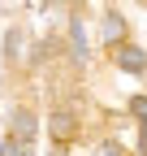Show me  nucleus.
Here are the masks:
<instances>
[{"label":"nucleus","mask_w":147,"mask_h":156,"mask_svg":"<svg viewBox=\"0 0 147 156\" xmlns=\"http://www.w3.org/2000/svg\"><path fill=\"white\" fill-rule=\"evenodd\" d=\"M48 130H52V143H69L74 139V130H78V122H74V113L69 108H56L48 117Z\"/></svg>","instance_id":"1"},{"label":"nucleus","mask_w":147,"mask_h":156,"mask_svg":"<svg viewBox=\"0 0 147 156\" xmlns=\"http://www.w3.org/2000/svg\"><path fill=\"white\" fill-rule=\"evenodd\" d=\"M117 65H121L125 74H143V69H147V56H143V48H134V44H121V48H117Z\"/></svg>","instance_id":"2"},{"label":"nucleus","mask_w":147,"mask_h":156,"mask_svg":"<svg viewBox=\"0 0 147 156\" xmlns=\"http://www.w3.org/2000/svg\"><path fill=\"white\" fill-rule=\"evenodd\" d=\"M5 56H9V61H17V65L26 61V35H22V26H13V30L5 35Z\"/></svg>","instance_id":"3"},{"label":"nucleus","mask_w":147,"mask_h":156,"mask_svg":"<svg viewBox=\"0 0 147 156\" xmlns=\"http://www.w3.org/2000/svg\"><path fill=\"white\" fill-rule=\"evenodd\" d=\"M13 139H17V143H22V147H26V143L35 139V117H30L26 108H22V113H17V117H13Z\"/></svg>","instance_id":"4"},{"label":"nucleus","mask_w":147,"mask_h":156,"mask_svg":"<svg viewBox=\"0 0 147 156\" xmlns=\"http://www.w3.org/2000/svg\"><path fill=\"white\" fill-rule=\"evenodd\" d=\"M121 39H125V17L108 13L104 17V44H121Z\"/></svg>","instance_id":"5"},{"label":"nucleus","mask_w":147,"mask_h":156,"mask_svg":"<svg viewBox=\"0 0 147 156\" xmlns=\"http://www.w3.org/2000/svg\"><path fill=\"white\" fill-rule=\"evenodd\" d=\"M69 44H74V61H87V35H82V22L69 26Z\"/></svg>","instance_id":"6"},{"label":"nucleus","mask_w":147,"mask_h":156,"mask_svg":"<svg viewBox=\"0 0 147 156\" xmlns=\"http://www.w3.org/2000/svg\"><path fill=\"white\" fill-rule=\"evenodd\" d=\"M130 113L138 117V122H147V95H134V100H130Z\"/></svg>","instance_id":"7"},{"label":"nucleus","mask_w":147,"mask_h":156,"mask_svg":"<svg viewBox=\"0 0 147 156\" xmlns=\"http://www.w3.org/2000/svg\"><path fill=\"white\" fill-rule=\"evenodd\" d=\"M95 156H125V152H121L117 143H100V147H95Z\"/></svg>","instance_id":"8"},{"label":"nucleus","mask_w":147,"mask_h":156,"mask_svg":"<svg viewBox=\"0 0 147 156\" xmlns=\"http://www.w3.org/2000/svg\"><path fill=\"white\" fill-rule=\"evenodd\" d=\"M0 156H17V139H13V134L5 139V147H0Z\"/></svg>","instance_id":"9"},{"label":"nucleus","mask_w":147,"mask_h":156,"mask_svg":"<svg viewBox=\"0 0 147 156\" xmlns=\"http://www.w3.org/2000/svg\"><path fill=\"white\" fill-rule=\"evenodd\" d=\"M138 152L147 156V122H143V139H138Z\"/></svg>","instance_id":"10"}]
</instances>
